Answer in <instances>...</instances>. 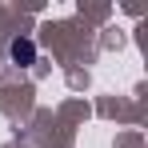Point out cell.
Listing matches in <instances>:
<instances>
[{
    "mask_svg": "<svg viewBox=\"0 0 148 148\" xmlns=\"http://www.w3.org/2000/svg\"><path fill=\"white\" fill-rule=\"evenodd\" d=\"M8 56H12V64H20V68H28V64L36 60V44H32L28 36H16V40L8 44Z\"/></svg>",
    "mask_w": 148,
    "mask_h": 148,
    "instance_id": "cell-1",
    "label": "cell"
}]
</instances>
